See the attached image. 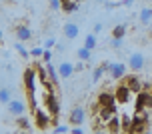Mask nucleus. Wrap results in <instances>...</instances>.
<instances>
[{
	"label": "nucleus",
	"mask_w": 152,
	"mask_h": 134,
	"mask_svg": "<svg viewBox=\"0 0 152 134\" xmlns=\"http://www.w3.org/2000/svg\"><path fill=\"white\" fill-rule=\"evenodd\" d=\"M130 128H132V116L122 114L120 116V132H130Z\"/></svg>",
	"instance_id": "obj_18"
},
{
	"label": "nucleus",
	"mask_w": 152,
	"mask_h": 134,
	"mask_svg": "<svg viewBox=\"0 0 152 134\" xmlns=\"http://www.w3.org/2000/svg\"><path fill=\"white\" fill-rule=\"evenodd\" d=\"M62 2H68V0H62Z\"/></svg>",
	"instance_id": "obj_39"
},
{
	"label": "nucleus",
	"mask_w": 152,
	"mask_h": 134,
	"mask_svg": "<svg viewBox=\"0 0 152 134\" xmlns=\"http://www.w3.org/2000/svg\"><path fill=\"white\" fill-rule=\"evenodd\" d=\"M52 130H54V132H58V134H62V132H70V128H68V126H64V124H54Z\"/></svg>",
	"instance_id": "obj_29"
},
{
	"label": "nucleus",
	"mask_w": 152,
	"mask_h": 134,
	"mask_svg": "<svg viewBox=\"0 0 152 134\" xmlns=\"http://www.w3.org/2000/svg\"><path fill=\"white\" fill-rule=\"evenodd\" d=\"M96 44H98V40H96V34H94V32H92V34H88V36L84 38V46H86V48L94 50V48H96Z\"/></svg>",
	"instance_id": "obj_24"
},
{
	"label": "nucleus",
	"mask_w": 152,
	"mask_h": 134,
	"mask_svg": "<svg viewBox=\"0 0 152 134\" xmlns=\"http://www.w3.org/2000/svg\"><path fill=\"white\" fill-rule=\"evenodd\" d=\"M70 132H74V134H82V132H84L82 124H80V126H74V128H70Z\"/></svg>",
	"instance_id": "obj_34"
},
{
	"label": "nucleus",
	"mask_w": 152,
	"mask_h": 134,
	"mask_svg": "<svg viewBox=\"0 0 152 134\" xmlns=\"http://www.w3.org/2000/svg\"><path fill=\"white\" fill-rule=\"evenodd\" d=\"M0 40H2V32H0Z\"/></svg>",
	"instance_id": "obj_38"
},
{
	"label": "nucleus",
	"mask_w": 152,
	"mask_h": 134,
	"mask_svg": "<svg viewBox=\"0 0 152 134\" xmlns=\"http://www.w3.org/2000/svg\"><path fill=\"white\" fill-rule=\"evenodd\" d=\"M54 44H56V40H54V38H48V40H44V48H52Z\"/></svg>",
	"instance_id": "obj_33"
},
{
	"label": "nucleus",
	"mask_w": 152,
	"mask_h": 134,
	"mask_svg": "<svg viewBox=\"0 0 152 134\" xmlns=\"http://www.w3.org/2000/svg\"><path fill=\"white\" fill-rule=\"evenodd\" d=\"M42 52H44V48H32L30 56H42Z\"/></svg>",
	"instance_id": "obj_32"
},
{
	"label": "nucleus",
	"mask_w": 152,
	"mask_h": 134,
	"mask_svg": "<svg viewBox=\"0 0 152 134\" xmlns=\"http://www.w3.org/2000/svg\"><path fill=\"white\" fill-rule=\"evenodd\" d=\"M106 132H120V116L114 114L112 118L106 122Z\"/></svg>",
	"instance_id": "obj_17"
},
{
	"label": "nucleus",
	"mask_w": 152,
	"mask_h": 134,
	"mask_svg": "<svg viewBox=\"0 0 152 134\" xmlns=\"http://www.w3.org/2000/svg\"><path fill=\"white\" fill-rule=\"evenodd\" d=\"M12 100V90L10 88H0V104H8Z\"/></svg>",
	"instance_id": "obj_22"
},
{
	"label": "nucleus",
	"mask_w": 152,
	"mask_h": 134,
	"mask_svg": "<svg viewBox=\"0 0 152 134\" xmlns=\"http://www.w3.org/2000/svg\"><path fill=\"white\" fill-rule=\"evenodd\" d=\"M122 82H126V84H128V88L132 90V94H138V92H142V80H140L136 74L124 76V78H122Z\"/></svg>",
	"instance_id": "obj_10"
},
{
	"label": "nucleus",
	"mask_w": 152,
	"mask_h": 134,
	"mask_svg": "<svg viewBox=\"0 0 152 134\" xmlns=\"http://www.w3.org/2000/svg\"><path fill=\"white\" fill-rule=\"evenodd\" d=\"M50 8H52V10H60L62 8V0H50Z\"/></svg>",
	"instance_id": "obj_31"
},
{
	"label": "nucleus",
	"mask_w": 152,
	"mask_h": 134,
	"mask_svg": "<svg viewBox=\"0 0 152 134\" xmlns=\"http://www.w3.org/2000/svg\"><path fill=\"white\" fill-rule=\"evenodd\" d=\"M44 108L48 110V114H50L52 118H58V114H60V100L56 98L54 90H46V94H44Z\"/></svg>",
	"instance_id": "obj_3"
},
{
	"label": "nucleus",
	"mask_w": 152,
	"mask_h": 134,
	"mask_svg": "<svg viewBox=\"0 0 152 134\" xmlns=\"http://www.w3.org/2000/svg\"><path fill=\"white\" fill-rule=\"evenodd\" d=\"M140 22L144 24V26L152 22V8H142L140 10Z\"/></svg>",
	"instance_id": "obj_21"
},
{
	"label": "nucleus",
	"mask_w": 152,
	"mask_h": 134,
	"mask_svg": "<svg viewBox=\"0 0 152 134\" xmlns=\"http://www.w3.org/2000/svg\"><path fill=\"white\" fill-rule=\"evenodd\" d=\"M100 30H102V24L96 22V24H94V28H92V32H94V34H100Z\"/></svg>",
	"instance_id": "obj_35"
},
{
	"label": "nucleus",
	"mask_w": 152,
	"mask_h": 134,
	"mask_svg": "<svg viewBox=\"0 0 152 134\" xmlns=\"http://www.w3.org/2000/svg\"><path fill=\"white\" fill-rule=\"evenodd\" d=\"M36 68H26L24 70V76H22V82H24V90L28 92V100H30V106L34 108L36 106V100H34V88H36Z\"/></svg>",
	"instance_id": "obj_1"
},
{
	"label": "nucleus",
	"mask_w": 152,
	"mask_h": 134,
	"mask_svg": "<svg viewBox=\"0 0 152 134\" xmlns=\"http://www.w3.org/2000/svg\"><path fill=\"white\" fill-rule=\"evenodd\" d=\"M136 110H152V92L150 90H142L136 94V102H134Z\"/></svg>",
	"instance_id": "obj_4"
},
{
	"label": "nucleus",
	"mask_w": 152,
	"mask_h": 134,
	"mask_svg": "<svg viewBox=\"0 0 152 134\" xmlns=\"http://www.w3.org/2000/svg\"><path fill=\"white\" fill-rule=\"evenodd\" d=\"M50 120H52V116L48 114V110H46V108L42 110V108L34 106V122H36V126L40 128V130H46Z\"/></svg>",
	"instance_id": "obj_6"
},
{
	"label": "nucleus",
	"mask_w": 152,
	"mask_h": 134,
	"mask_svg": "<svg viewBox=\"0 0 152 134\" xmlns=\"http://www.w3.org/2000/svg\"><path fill=\"white\" fill-rule=\"evenodd\" d=\"M62 32H64V38H66V40H74V38L78 36V24L76 22H64Z\"/></svg>",
	"instance_id": "obj_14"
},
{
	"label": "nucleus",
	"mask_w": 152,
	"mask_h": 134,
	"mask_svg": "<svg viewBox=\"0 0 152 134\" xmlns=\"http://www.w3.org/2000/svg\"><path fill=\"white\" fill-rule=\"evenodd\" d=\"M96 2H106V0H96Z\"/></svg>",
	"instance_id": "obj_37"
},
{
	"label": "nucleus",
	"mask_w": 152,
	"mask_h": 134,
	"mask_svg": "<svg viewBox=\"0 0 152 134\" xmlns=\"http://www.w3.org/2000/svg\"><path fill=\"white\" fill-rule=\"evenodd\" d=\"M90 54H92V50H90V48L82 46V48L78 50V60H82V62H88V60H90Z\"/></svg>",
	"instance_id": "obj_25"
},
{
	"label": "nucleus",
	"mask_w": 152,
	"mask_h": 134,
	"mask_svg": "<svg viewBox=\"0 0 152 134\" xmlns=\"http://www.w3.org/2000/svg\"><path fill=\"white\" fill-rule=\"evenodd\" d=\"M42 60H44V62H50V60H52V52H50V48H44V52H42Z\"/></svg>",
	"instance_id": "obj_30"
},
{
	"label": "nucleus",
	"mask_w": 152,
	"mask_h": 134,
	"mask_svg": "<svg viewBox=\"0 0 152 134\" xmlns=\"http://www.w3.org/2000/svg\"><path fill=\"white\" fill-rule=\"evenodd\" d=\"M108 74L112 76V80H122L126 76V64L124 62H110Z\"/></svg>",
	"instance_id": "obj_8"
},
{
	"label": "nucleus",
	"mask_w": 152,
	"mask_h": 134,
	"mask_svg": "<svg viewBox=\"0 0 152 134\" xmlns=\"http://www.w3.org/2000/svg\"><path fill=\"white\" fill-rule=\"evenodd\" d=\"M148 112L146 110H136V114L132 116V128H130V132L132 134H138V132H144L148 130Z\"/></svg>",
	"instance_id": "obj_2"
},
{
	"label": "nucleus",
	"mask_w": 152,
	"mask_h": 134,
	"mask_svg": "<svg viewBox=\"0 0 152 134\" xmlns=\"http://www.w3.org/2000/svg\"><path fill=\"white\" fill-rule=\"evenodd\" d=\"M150 92H152V88H150Z\"/></svg>",
	"instance_id": "obj_40"
},
{
	"label": "nucleus",
	"mask_w": 152,
	"mask_h": 134,
	"mask_svg": "<svg viewBox=\"0 0 152 134\" xmlns=\"http://www.w3.org/2000/svg\"><path fill=\"white\" fill-rule=\"evenodd\" d=\"M78 4H80V2H76V0H68V2H62L60 10H64L66 14H74L76 10H78Z\"/></svg>",
	"instance_id": "obj_19"
},
{
	"label": "nucleus",
	"mask_w": 152,
	"mask_h": 134,
	"mask_svg": "<svg viewBox=\"0 0 152 134\" xmlns=\"http://www.w3.org/2000/svg\"><path fill=\"white\" fill-rule=\"evenodd\" d=\"M122 44H124V38H110V46H112L114 50H120L122 48Z\"/></svg>",
	"instance_id": "obj_28"
},
{
	"label": "nucleus",
	"mask_w": 152,
	"mask_h": 134,
	"mask_svg": "<svg viewBox=\"0 0 152 134\" xmlns=\"http://www.w3.org/2000/svg\"><path fill=\"white\" fill-rule=\"evenodd\" d=\"M112 36L114 38H124L126 36V24H116L112 28Z\"/></svg>",
	"instance_id": "obj_23"
},
{
	"label": "nucleus",
	"mask_w": 152,
	"mask_h": 134,
	"mask_svg": "<svg viewBox=\"0 0 152 134\" xmlns=\"http://www.w3.org/2000/svg\"><path fill=\"white\" fill-rule=\"evenodd\" d=\"M16 124H18V128H20V130H28V128H30V120L26 118L24 114H20V116H18V120H16Z\"/></svg>",
	"instance_id": "obj_26"
},
{
	"label": "nucleus",
	"mask_w": 152,
	"mask_h": 134,
	"mask_svg": "<svg viewBox=\"0 0 152 134\" xmlns=\"http://www.w3.org/2000/svg\"><path fill=\"white\" fill-rule=\"evenodd\" d=\"M14 48H16V52L20 54L22 58H28V56H30V52H28V50H26V48L22 46V42H16V46H14Z\"/></svg>",
	"instance_id": "obj_27"
},
{
	"label": "nucleus",
	"mask_w": 152,
	"mask_h": 134,
	"mask_svg": "<svg viewBox=\"0 0 152 134\" xmlns=\"http://www.w3.org/2000/svg\"><path fill=\"white\" fill-rule=\"evenodd\" d=\"M46 72H48V78H50L54 84H58V76H60L58 74V68H54L50 62H46Z\"/></svg>",
	"instance_id": "obj_20"
},
{
	"label": "nucleus",
	"mask_w": 152,
	"mask_h": 134,
	"mask_svg": "<svg viewBox=\"0 0 152 134\" xmlns=\"http://www.w3.org/2000/svg\"><path fill=\"white\" fill-rule=\"evenodd\" d=\"M16 38L20 40V42H28L32 38V30L26 26V24H18L16 26Z\"/></svg>",
	"instance_id": "obj_15"
},
{
	"label": "nucleus",
	"mask_w": 152,
	"mask_h": 134,
	"mask_svg": "<svg viewBox=\"0 0 152 134\" xmlns=\"http://www.w3.org/2000/svg\"><path fill=\"white\" fill-rule=\"evenodd\" d=\"M76 72V66L72 64V62H62L60 66H58V74H60V78H70V76Z\"/></svg>",
	"instance_id": "obj_16"
},
{
	"label": "nucleus",
	"mask_w": 152,
	"mask_h": 134,
	"mask_svg": "<svg viewBox=\"0 0 152 134\" xmlns=\"http://www.w3.org/2000/svg\"><path fill=\"white\" fill-rule=\"evenodd\" d=\"M6 106H8V112H10L12 116H20V114L26 112V104H24L22 100H16V98H12Z\"/></svg>",
	"instance_id": "obj_12"
},
{
	"label": "nucleus",
	"mask_w": 152,
	"mask_h": 134,
	"mask_svg": "<svg viewBox=\"0 0 152 134\" xmlns=\"http://www.w3.org/2000/svg\"><path fill=\"white\" fill-rule=\"evenodd\" d=\"M114 114H116V104H112V106H100L96 116H98V120L102 122V124H106Z\"/></svg>",
	"instance_id": "obj_11"
},
{
	"label": "nucleus",
	"mask_w": 152,
	"mask_h": 134,
	"mask_svg": "<svg viewBox=\"0 0 152 134\" xmlns=\"http://www.w3.org/2000/svg\"><path fill=\"white\" fill-rule=\"evenodd\" d=\"M146 66V58H144V54H140V52H134V54H130V58H128V68L132 70V72H142Z\"/></svg>",
	"instance_id": "obj_7"
},
{
	"label": "nucleus",
	"mask_w": 152,
	"mask_h": 134,
	"mask_svg": "<svg viewBox=\"0 0 152 134\" xmlns=\"http://www.w3.org/2000/svg\"><path fill=\"white\" fill-rule=\"evenodd\" d=\"M100 106H112V104H118L116 102V96H114V92H108V90H102L98 96H96Z\"/></svg>",
	"instance_id": "obj_13"
},
{
	"label": "nucleus",
	"mask_w": 152,
	"mask_h": 134,
	"mask_svg": "<svg viewBox=\"0 0 152 134\" xmlns=\"http://www.w3.org/2000/svg\"><path fill=\"white\" fill-rule=\"evenodd\" d=\"M114 6H116V2H108V0H106V8H108V10H112Z\"/></svg>",
	"instance_id": "obj_36"
},
{
	"label": "nucleus",
	"mask_w": 152,
	"mask_h": 134,
	"mask_svg": "<svg viewBox=\"0 0 152 134\" xmlns=\"http://www.w3.org/2000/svg\"><path fill=\"white\" fill-rule=\"evenodd\" d=\"M114 96H116V102H118V104H128V100L132 98V90L128 88L126 82H120V84L114 88Z\"/></svg>",
	"instance_id": "obj_5"
},
{
	"label": "nucleus",
	"mask_w": 152,
	"mask_h": 134,
	"mask_svg": "<svg viewBox=\"0 0 152 134\" xmlns=\"http://www.w3.org/2000/svg\"><path fill=\"white\" fill-rule=\"evenodd\" d=\"M0 88H2V86H0Z\"/></svg>",
	"instance_id": "obj_41"
},
{
	"label": "nucleus",
	"mask_w": 152,
	"mask_h": 134,
	"mask_svg": "<svg viewBox=\"0 0 152 134\" xmlns=\"http://www.w3.org/2000/svg\"><path fill=\"white\" fill-rule=\"evenodd\" d=\"M84 120H86V110H84L82 106H74L72 112H70V116H68V122L74 124V126H80V124H84Z\"/></svg>",
	"instance_id": "obj_9"
}]
</instances>
